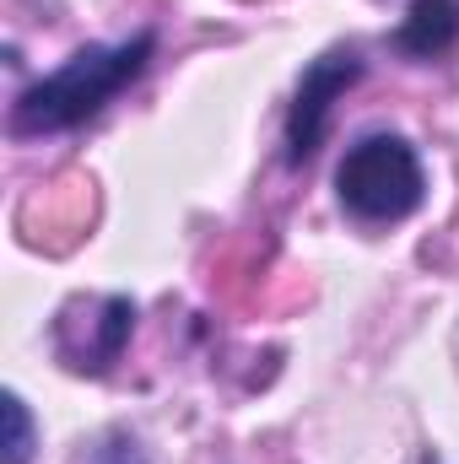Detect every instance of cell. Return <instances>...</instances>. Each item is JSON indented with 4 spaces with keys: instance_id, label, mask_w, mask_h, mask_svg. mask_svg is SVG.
<instances>
[{
    "instance_id": "obj_2",
    "label": "cell",
    "mask_w": 459,
    "mask_h": 464,
    "mask_svg": "<svg viewBox=\"0 0 459 464\" xmlns=\"http://www.w3.org/2000/svg\"><path fill=\"white\" fill-rule=\"evenodd\" d=\"M336 195L356 222H405L422 206L427 184H422L416 151L400 135H367L346 151Z\"/></svg>"
},
{
    "instance_id": "obj_3",
    "label": "cell",
    "mask_w": 459,
    "mask_h": 464,
    "mask_svg": "<svg viewBox=\"0 0 459 464\" xmlns=\"http://www.w3.org/2000/svg\"><path fill=\"white\" fill-rule=\"evenodd\" d=\"M356 76H362L356 49H330V54H319L303 71L298 103H292V119H287V151H292V162H308L319 151V140L330 130V109H336V98H341Z\"/></svg>"
},
{
    "instance_id": "obj_5",
    "label": "cell",
    "mask_w": 459,
    "mask_h": 464,
    "mask_svg": "<svg viewBox=\"0 0 459 464\" xmlns=\"http://www.w3.org/2000/svg\"><path fill=\"white\" fill-rule=\"evenodd\" d=\"M130 324H135V308H130L124 297H109V303H98V319L87 324L82 346L60 351V356H65L76 372H109V362L119 356L124 335H130Z\"/></svg>"
},
{
    "instance_id": "obj_1",
    "label": "cell",
    "mask_w": 459,
    "mask_h": 464,
    "mask_svg": "<svg viewBox=\"0 0 459 464\" xmlns=\"http://www.w3.org/2000/svg\"><path fill=\"white\" fill-rule=\"evenodd\" d=\"M151 33H135V38H124V44H93V49H82V54H71L54 76H44V82H33L22 98H16V135H54V130H76V124H87V119L98 114L114 92H124L141 71H146V60H151Z\"/></svg>"
},
{
    "instance_id": "obj_6",
    "label": "cell",
    "mask_w": 459,
    "mask_h": 464,
    "mask_svg": "<svg viewBox=\"0 0 459 464\" xmlns=\"http://www.w3.org/2000/svg\"><path fill=\"white\" fill-rule=\"evenodd\" d=\"M33 454V421L16 394H5V464H27Z\"/></svg>"
},
{
    "instance_id": "obj_4",
    "label": "cell",
    "mask_w": 459,
    "mask_h": 464,
    "mask_svg": "<svg viewBox=\"0 0 459 464\" xmlns=\"http://www.w3.org/2000/svg\"><path fill=\"white\" fill-rule=\"evenodd\" d=\"M395 44L416 60H438L459 44V0H416L395 33Z\"/></svg>"
},
{
    "instance_id": "obj_7",
    "label": "cell",
    "mask_w": 459,
    "mask_h": 464,
    "mask_svg": "<svg viewBox=\"0 0 459 464\" xmlns=\"http://www.w3.org/2000/svg\"><path fill=\"white\" fill-rule=\"evenodd\" d=\"M98 464H146V459H141V449H135V443H124V438H119V443H109V449L98 454Z\"/></svg>"
}]
</instances>
